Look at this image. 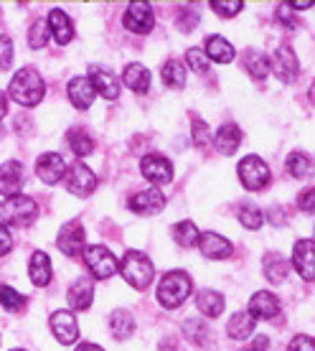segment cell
I'll return each instance as SVG.
<instances>
[{
	"instance_id": "d6a6232c",
	"label": "cell",
	"mask_w": 315,
	"mask_h": 351,
	"mask_svg": "<svg viewBox=\"0 0 315 351\" xmlns=\"http://www.w3.org/2000/svg\"><path fill=\"white\" fill-rule=\"evenodd\" d=\"M163 82H166V87H171V89H184L186 87L184 64L175 62V59H171V62L163 66Z\"/></svg>"
},
{
	"instance_id": "7a4b0ae2",
	"label": "cell",
	"mask_w": 315,
	"mask_h": 351,
	"mask_svg": "<svg viewBox=\"0 0 315 351\" xmlns=\"http://www.w3.org/2000/svg\"><path fill=\"white\" fill-rule=\"evenodd\" d=\"M191 295V278L184 270H171L158 285V300L163 308H178Z\"/></svg>"
},
{
	"instance_id": "277c9868",
	"label": "cell",
	"mask_w": 315,
	"mask_h": 351,
	"mask_svg": "<svg viewBox=\"0 0 315 351\" xmlns=\"http://www.w3.org/2000/svg\"><path fill=\"white\" fill-rule=\"evenodd\" d=\"M38 214V204L31 196H10L8 202L0 204V219L16 224V227H28Z\"/></svg>"
},
{
	"instance_id": "4316f807",
	"label": "cell",
	"mask_w": 315,
	"mask_h": 351,
	"mask_svg": "<svg viewBox=\"0 0 315 351\" xmlns=\"http://www.w3.org/2000/svg\"><path fill=\"white\" fill-rule=\"evenodd\" d=\"M254 321L249 313H234V316L229 318V324H227V334L229 339H236V341H242V339H249L254 331Z\"/></svg>"
},
{
	"instance_id": "b9f144b4",
	"label": "cell",
	"mask_w": 315,
	"mask_h": 351,
	"mask_svg": "<svg viewBox=\"0 0 315 351\" xmlns=\"http://www.w3.org/2000/svg\"><path fill=\"white\" fill-rule=\"evenodd\" d=\"M186 59H188V64H191V69L196 71V74H206V71H209V59H206V53H203L201 49H188V51H186Z\"/></svg>"
},
{
	"instance_id": "ba28073f",
	"label": "cell",
	"mask_w": 315,
	"mask_h": 351,
	"mask_svg": "<svg viewBox=\"0 0 315 351\" xmlns=\"http://www.w3.org/2000/svg\"><path fill=\"white\" fill-rule=\"evenodd\" d=\"M292 265L303 280H315V242L298 239L292 247Z\"/></svg>"
},
{
	"instance_id": "8fae6325",
	"label": "cell",
	"mask_w": 315,
	"mask_h": 351,
	"mask_svg": "<svg viewBox=\"0 0 315 351\" xmlns=\"http://www.w3.org/2000/svg\"><path fill=\"white\" fill-rule=\"evenodd\" d=\"M272 71L285 84L295 82V77H298V59H295V53H292L290 46H280L277 51L272 53Z\"/></svg>"
},
{
	"instance_id": "f546056e",
	"label": "cell",
	"mask_w": 315,
	"mask_h": 351,
	"mask_svg": "<svg viewBox=\"0 0 315 351\" xmlns=\"http://www.w3.org/2000/svg\"><path fill=\"white\" fill-rule=\"evenodd\" d=\"M171 234H173V239L181 247H193V245H199V234H201V232L196 229L193 221H178V224L171 229Z\"/></svg>"
},
{
	"instance_id": "44dd1931",
	"label": "cell",
	"mask_w": 315,
	"mask_h": 351,
	"mask_svg": "<svg viewBox=\"0 0 315 351\" xmlns=\"http://www.w3.org/2000/svg\"><path fill=\"white\" fill-rule=\"evenodd\" d=\"M49 31L53 34V38H56V44H69L71 38H74V26H71L69 16L64 13L62 8H53L51 13H49Z\"/></svg>"
},
{
	"instance_id": "f35d334b",
	"label": "cell",
	"mask_w": 315,
	"mask_h": 351,
	"mask_svg": "<svg viewBox=\"0 0 315 351\" xmlns=\"http://www.w3.org/2000/svg\"><path fill=\"white\" fill-rule=\"evenodd\" d=\"M46 41H49V26H46V21H36L28 31V44L31 49H44Z\"/></svg>"
},
{
	"instance_id": "60d3db41",
	"label": "cell",
	"mask_w": 315,
	"mask_h": 351,
	"mask_svg": "<svg viewBox=\"0 0 315 351\" xmlns=\"http://www.w3.org/2000/svg\"><path fill=\"white\" fill-rule=\"evenodd\" d=\"M211 8L216 10L219 16L231 18V16H236L239 10L244 8V3H242V0H214V3H211Z\"/></svg>"
},
{
	"instance_id": "c3c4849f",
	"label": "cell",
	"mask_w": 315,
	"mask_h": 351,
	"mask_svg": "<svg viewBox=\"0 0 315 351\" xmlns=\"http://www.w3.org/2000/svg\"><path fill=\"white\" fill-rule=\"evenodd\" d=\"M277 18H280V21H282V23H285L288 28L295 26V18H292V10H290L288 5H280V8H277Z\"/></svg>"
},
{
	"instance_id": "9c48e42d",
	"label": "cell",
	"mask_w": 315,
	"mask_h": 351,
	"mask_svg": "<svg viewBox=\"0 0 315 351\" xmlns=\"http://www.w3.org/2000/svg\"><path fill=\"white\" fill-rule=\"evenodd\" d=\"M140 171L148 181H153V184H171V178H173L171 160L163 158V156H155V153H150V156H145V158L140 160Z\"/></svg>"
},
{
	"instance_id": "7c38bea8",
	"label": "cell",
	"mask_w": 315,
	"mask_h": 351,
	"mask_svg": "<svg viewBox=\"0 0 315 351\" xmlns=\"http://www.w3.org/2000/svg\"><path fill=\"white\" fill-rule=\"evenodd\" d=\"M66 189L77 196H89L97 189V176L84 163H74L66 176Z\"/></svg>"
},
{
	"instance_id": "bcb514c9",
	"label": "cell",
	"mask_w": 315,
	"mask_h": 351,
	"mask_svg": "<svg viewBox=\"0 0 315 351\" xmlns=\"http://www.w3.org/2000/svg\"><path fill=\"white\" fill-rule=\"evenodd\" d=\"M270 349V336H254L252 341L242 346L239 351H267Z\"/></svg>"
},
{
	"instance_id": "3957f363",
	"label": "cell",
	"mask_w": 315,
	"mask_h": 351,
	"mask_svg": "<svg viewBox=\"0 0 315 351\" xmlns=\"http://www.w3.org/2000/svg\"><path fill=\"white\" fill-rule=\"evenodd\" d=\"M120 270H123V278L130 282L135 290H145L153 282V263L148 260V255H142L138 250H130L125 252L123 263H120Z\"/></svg>"
},
{
	"instance_id": "9a60e30c",
	"label": "cell",
	"mask_w": 315,
	"mask_h": 351,
	"mask_svg": "<svg viewBox=\"0 0 315 351\" xmlns=\"http://www.w3.org/2000/svg\"><path fill=\"white\" fill-rule=\"evenodd\" d=\"M23 186V166L18 160H8L0 166V193L3 196H18Z\"/></svg>"
},
{
	"instance_id": "11a10c76",
	"label": "cell",
	"mask_w": 315,
	"mask_h": 351,
	"mask_svg": "<svg viewBox=\"0 0 315 351\" xmlns=\"http://www.w3.org/2000/svg\"><path fill=\"white\" fill-rule=\"evenodd\" d=\"M13 351H23V349H13Z\"/></svg>"
},
{
	"instance_id": "d4e9b609",
	"label": "cell",
	"mask_w": 315,
	"mask_h": 351,
	"mask_svg": "<svg viewBox=\"0 0 315 351\" xmlns=\"http://www.w3.org/2000/svg\"><path fill=\"white\" fill-rule=\"evenodd\" d=\"M125 84L132 89V92H148L150 89V71L142 66V64H127L123 74Z\"/></svg>"
},
{
	"instance_id": "e0dca14e",
	"label": "cell",
	"mask_w": 315,
	"mask_h": 351,
	"mask_svg": "<svg viewBox=\"0 0 315 351\" xmlns=\"http://www.w3.org/2000/svg\"><path fill=\"white\" fill-rule=\"evenodd\" d=\"M89 82H92L94 92H99L107 99H117L120 97V82L114 80L112 71L102 69V66H92L89 69Z\"/></svg>"
},
{
	"instance_id": "f1b7e54d",
	"label": "cell",
	"mask_w": 315,
	"mask_h": 351,
	"mask_svg": "<svg viewBox=\"0 0 315 351\" xmlns=\"http://www.w3.org/2000/svg\"><path fill=\"white\" fill-rule=\"evenodd\" d=\"M262 265H264V275H267V280L275 282V285L288 278L290 263L285 260V257H280V255H267V257H264Z\"/></svg>"
},
{
	"instance_id": "8d00e7d4",
	"label": "cell",
	"mask_w": 315,
	"mask_h": 351,
	"mask_svg": "<svg viewBox=\"0 0 315 351\" xmlns=\"http://www.w3.org/2000/svg\"><path fill=\"white\" fill-rule=\"evenodd\" d=\"M239 221L244 224L247 229H260L262 227V211L252 206V204H244L242 209H239Z\"/></svg>"
},
{
	"instance_id": "4dcf8cb0",
	"label": "cell",
	"mask_w": 315,
	"mask_h": 351,
	"mask_svg": "<svg viewBox=\"0 0 315 351\" xmlns=\"http://www.w3.org/2000/svg\"><path fill=\"white\" fill-rule=\"evenodd\" d=\"M285 168H288L290 176H295V178H305V176H310V171H313V160L307 158L305 153H290L288 160H285Z\"/></svg>"
},
{
	"instance_id": "681fc988",
	"label": "cell",
	"mask_w": 315,
	"mask_h": 351,
	"mask_svg": "<svg viewBox=\"0 0 315 351\" xmlns=\"http://www.w3.org/2000/svg\"><path fill=\"white\" fill-rule=\"evenodd\" d=\"M196 21H199L196 10H191V16H188V10H184V13H181V28H184V31H191V28L196 26Z\"/></svg>"
},
{
	"instance_id": "f907efd6",
	"label": "cell",
	"mask_w": 315,
	"mask_h": 351,
	"mask_svg": "<svg viewBox=\"0 0 315 351\" xmlns=\"http://www.w3.org/2000/svg\"><path fill=\"white\" fill-rule=\"evenodd\" d=\"M288 8H292V10H305V8H313V0H298V3H290Z\"/></svg>"
},
{
	"instance_id": "f5cc1de1",
	"label": "cell",
	"mask_w": 315,
	"mask_h": 351,
	"mask_svg": "<svg viewBox=\"0 0 315 351\" xmlns=\"http://www.w3.org/2000/svg\"><path fill=\"white\" fill-rule=\"evenodd\" d=\"M77 351H105L102 346H97V343H81Z\"/></svg>"
},
{
	"instance_id": "ee69618b",
	"label": "cell",
	"mask_w": 315,
	"mask_h": 351,
	"mask_svg": "<svg viewBox=\"0 0 315 351\" xmlns=\"http://www.w3.org/2000/svg\"><path fill=\"white\" fill-rule=\"evenodd\" d=\"M288 351H315V339L313 336H295L290 341Z\"/></svg>"
},
{
	"instance_id": "cb8c5ba5",
	"label": "cell",
	"mask_w": 315,
	"mask_h": 351,
	"mask_svg": "<svg viewBox=\"0 0 315 351\" xmlns=\"http://www.w3.org/2000/svg\"><path fill=\"white\" fill-rule=\"evenodd\" d=\"M28 275H31V282L44 288L51 280V260L46 252H34L31 257V265H28Z\"/></svg>"
},
{
	"instance_id": "83f0119b",
	"label": "cell",
	"mask_w": 315,
	"mask_h": 351,
	"mask_svg": "<svg viewBox=\"0 0 315 351\" xmlns=\"http://www.w3.org/2000/svg\"><path fill=\"white\" fill-rule=\"evenodd\" d=\"M196 306H199L203 316L209 318H216L224 313V298H221L219 293H214V290H201L199 298H196Z\"/></svg>"
},
{
	"instance_id": "d6986e66",
	"label": "cell",
	"mask_w": 315,
	"mask_h": 351,
	"mask_svg": "<svg viewBox=\"0 0 315 351\" xmlns=\"http://www.w3.org/2000/svg\"><path fill=\"white\" fill-rule=\"evenodd\" d=\"M199 247H201V255L211 257V260H224V257L231 255V242L216 234V232L199 234Z\"/></svg>"
},
{
	"instance_id": "6da1fadb",
	"label": "cell",
	"mask_w": 315,
	"mask_h": 351,
	"mask_svg": "<svg viewBox=\"0 0 315 351\" xmlns=\"http://www.w3.org/2000/svg\"><path fill=\"white\" fill-rule=\"evenodd\" d=\"M44 89H46L44 80H41L34 69H21L16 77L10 80L8 95H10V99H16L18 105L34 107L44 99Z\"/></svg>"
},
{
	"instance_id": "2e32d148",
	"label": "cell",
	"mask_w": 315,
	"mask_h": 351,
	"mask_svg": "<svg viewBox=\"0 0 315 351\" xmlns=\"http://www.w3.org/2000/svg\"><path fill=\"white\" fill-rule=\"evenodd\" d=\"M51 331L62 343H74L79 339V326L77 318L69 311H56L51 316Z\"/></svg>"
},
{
	"instance_id": "ac0fdd59",
	"label": "cell",
	"mask_w": 315,
	"mask_h": 351,
	"mask_svg": "<svg viewBox=\"0 0 315 351\" xmlns=\"http://www.w3.org/2000/svg\"><path fill=\"white\" fill-rule=\"evenodd\" d=\"M163 206H166V196L158 191V189L140 191L130 199V209L138 211V214H160Z\"/></svg>"
},
{
	"instance_id": "603a6c76",
	"label": "cell",
	"mask_w": 315,
	"mask_h": 351,
	"mask_svg": "<svg viewBox=\"0 0 315 351\" xmlns=\"http://www.w3.org/2000/svg\"><path fill=\"white\" fill-rule=\"evenodd\" d=\"M206 59H214V62L219 64H229L231 59L236 56L234 46L229 44L224 36H209L206 38Z\"/></svg>"
},
{
	"instance_id": "5bb4252c",
	"label": "cell",
	"mask_w": 315,
	"mask_h": 351,
	"mask_svg": "<svg viewBox=\"0 0 315 351\" xmlns=\"http://www.w3.org/2000/svg\"><path fill=\"white\" fill-rule=\"evenodd\" d=\"M280 313V300L275 298L272 293L267 290H260V293H254L252 300H249V316L257 321V318H262V321H270Z\"/></svg>"
},
{
	"instance_id": "52a82bcc",
	"label": "cell",
	"mask_w": 315,
	"mask_h": 351,
	"mask_svg": "<svg viewBox=\"0 0 315 351\" xmlns=\"http://www.w3.org/2000/svg\"><path fill=\"white\" fill-rule=\"evenodd\" d=\"M123 23L132 34H150V31H153V23H155L153 8H150L148 3H130L127 10H125Z\"/></svg>"
},
{
	"instance_id": "4fadbf2b",
	"label": "cell",
	"mask_w": 315,
	"mask_h": 351,
	"mask_svg": "<svg viewBox=\"0 0 315 351\" xmlns=\"http://www.w3.org/2000/svg\"><path fill=\"white\" fill-rule=\"evenodd\" d=\"M36 173L44 184H59L62 176L66 173V163L59 153H44L41 158L36 160Z\"/></svg>"
},
{
	"instance_id": "74e56055",
	"label": "cell",
	"mask_w": 315,
	"mask_h": 351,
	"mask_svg": "<svg viewBox=\"0 0 315 351\" xmlns=\"http://www.w3.org/2000/svg\"><path fill=\"white\" fill-rule=\"evenodd\" d=\"M0 306L8 308V311H21L23 308V295L10 288V285H0Z\"/></svg>"
},
{
	"instance_id": "8992f818",
	"label": "cell",
	"mask_w": 315,
	"mask_h": 351,
	"mask_svg": "<svg viewBox=\"0 0 315 351\" xmlns=\"http://www.w3.org/2000/svg\"><path fill=\"white\" fill-rule=\"evenodd\" d=\"M239 178H242L244 189L260 191V189H264V186L270 184V168H267V163H264L262 158L247 156V158H242V163H239Z\"/></svg>"
},
{
	"instance_id": "ab89813d",
	"label": "cell",
	"mask_w": 315,
	"mask_h": 351,
	"mask_svg": "<svg viewBox=\"0 0 315 351\" xmlns=\"http://www.w3.org/2000/svg\"><path fill=\"white\" fill-rule=\"evenodd\" d=\"M209 141H211V128L203 120L193 117V145L196 148H206Z\"/></svg>"
},
{
	"instance_id": "7402d4cb",
	"label": "cell",
	"mask_w": 315,
	"mask_h": 351,
	"mask_svg": "<svg viewBox=\"0 0 315 351\" xmlns=\"http://www.w3.org/2000/svg\"><path fill=\"white\" fill-rule=\"evenodd\" d=\"M92 295H94L92 280H89V278H79L69 288V295H66V298H69V306L74 308V311H87V308L92 306Z\"/></svg>"
},
{
	"instance_id": "30bf717a",
	"label": "cell",
	"mask_w": 315,
	"mask_h": 351,
	"mask_svg": "<svg viewBox=\"0 0 315 351\" xmlns=\"http://www.w3.org/2000/svg\"><path fill=\"white\" fill-rule=\"evenodd\" d=\"M56 245L62 250L64 255L69 257H77L81 250H84V227H81V221H69V224H64L62 232H59V239H56Z\"/></svg>"
},
{
	"instance_id": "f6af8a7d",
	"label": "cell",
	"mask_w": 315,
	"mask_h": 351,
	"mask_svg": "<svg viewBox=\"0 0 315 351\" xmlns=\"http://www.w3.org/2000/svg\"><path fill=\"white\" fill-rule=\"evenodd\" d=\"M298 206L303 211H307V214H315V189H305V191L300 193Z\"/></svg>"
},
{
	"instance_id": "db71d44e",
	"label": "cell",
	"mask_w": 315,
	"mask_h": 351,
	"mask_svg": "<svg viewBox=\"0 0 315 351\" xmlns=\"http://www.w3.org/2000/svg\"><path fill=\"white\" fill-rule=\"evenodd\" d=\"M307 92H310V102L315 105V80H313V84H310V89H307Z\"/></svg>"
},
{
	"instance_id": "5b68a950",
	"label": "cell",
	"mask_w": 315,
	"mask_h": 351,
	"mask_svg": "<svg viewBox=\"0 0 315 351\" xmlns=\"http://www.w3.org/2000/svg\"><path fill=\"white\" fill-rule=\"evenodd\" d=\"M84 263H87L89 272L94 275L97 280H107L117 272V260L114 255L102 245H92L84 250Z\"/></svg>"
},
{
	"instance_id": "d590c367",
	"label": "cell",
	"mask_w": 315,
	"mask_h": 351,
	"mask_svg": "<svg viewBox=\"0 0 315 351\" xmlns=\"http://www.w3.org/2000/svg\"><path fill=\"white\" fill-rule=\"evenodd\" d=\"M184 334L188 336L193 343H206V339H209V326H206V321H201V318H188L184 324Z\"/></svg>"
},
{
	"instance_id": "7bdbcfd3",
	"label": "cell",
	"mask_w": 315,
	"mask_h": 351,
	"mask_svg": "<svg viewBox=\"0 0 315 351\" xmlns=\"http://www.w3.org/2000/svg\"><path fill=\"white\" fill-rule=\"evenodd\" d=\"M10 62H13V44L5 34H0V71L8 69Z\"/></svg>"
},
{
	"instance_id": "e575fe53",
	"label": "cell",
	"mask_w": 315,
	"mask_h": 351,
	"mask_svg": "<svg viewBox=\"0 0 315 351\" xmlns=\"http://www.w3.org/2000/svg\"><path fill=\"white\" fill-rule=\"evenodd\" d=\"M69 145L79 158H84V156H89V153L94 150V141H92V138H89V132H84V130H71L69 132Z\"/></svg>"
},
{
	"instance_id": "ffe728a7",
	"label": "cell",
	"mask_w": 315,
	"mask_h": 351,
	"mask_svg": "<svg viewBox=\"0 0 315 351\" xmlns=\"http://www.w3.org/2000/svg\"><path fill=\"white\" fill-rule=\"evenodd\" d=\"M94 95L97 92L87 77H74V80L69 82V99L77 110H89L92 102H94Z\"/></svg>"
},
{
	"instance_id": "816d5d0a",
	"label": "cell",
	"mask_w": 315,
	"mask_h": 351,
	"mask_svg": "<svg viewBox=\"0 0 315 351\" xmlns=\"http://www.w3.org/2000/svg\"><path fill=\"white\" fill-rule=\"evenodd\" d=\"M5 112H8V102H5V95L0 92V120L5 117Z\"/></svg>"
},
{
	"instance_id": "484cf974",
	"label": "cell",
	"mask_w": 315,
	"mask_h": 351,
	"mask_svg": "<svg viewBox=\"0 0 315 351\" xmlns=\"http://www.w3.org/2000/svg\"><path fill=\"white\" fill-rule=\"evenodd\" d=\"M239 143H242V130H239L236 125H224V128L216 132V141H214V145H216V150H219V153H224V156H231V153L239 148Z\"/></svg>"
},
{
	"instance_id": "1f68e13d",
	"label": "cell",
	"mask_w": 315,
	"mask_h": 351,
	"mask_svg": "<svg viewBox=\"0 0 315 351\" xmlns=\"http://www.w3.org/2000/svg\"><path fill=\"white\" fill-rule=\"evenodd\" d=\"M110 328H112L114 339H127L135 331V321L127 311H114L112 318H110Z\"/></svg>"
},
{
	"instance_id": "836d02e7",
	"label": "cell",
	"mask_w": 315,
	"mask_h": 351,
	"mask_svg": "<svg viewBox=\"0 0 315 351\" xmlns=\"http://www.w3.org/2000/svg\"><path fill=\"white\" fill-rule=\"evenodd\" d=\"M244 64H247V69H249V74L257 77V80H264V77L270 74V59H267V53H262V51H249Z\"/></svg>"
},
{
	"instance_id": "7dc6e473",
	"label": "cell",
	"mask_w": 315,
	"mask_h": 351,
	"mask_svg": "<svg viewBox=\"0 0 315 351\" xmlns=\"http://www.w3.org/2000/svg\"><path fill=\"white\" fill-rule=\"evenodd\" d=\"M10 247H13V239H10V234H8V229L0 224V257L3 255H8L10 252Z\"/></svg>"
}]
</instances>
